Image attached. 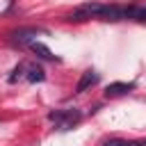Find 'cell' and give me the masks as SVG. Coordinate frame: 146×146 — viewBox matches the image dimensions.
<instances>
[{
  "label": "cell",
  "instance_id": "30bf717a",
  "mask_svg": "<svg viewBox=\"0 0 146 146\" xmlns=\"http://www.w3.org/2000/svg\"><path fill=\"white\" fill-rule=\"evenodd\" d=\"M125 146H146V139H135V141H125Z\"/></svg>",
  "mask_w": 146,
  "mask_h": 146
},
{
  "label": "cell",
  "instance_id": "52a82bcc",
  "mask_svg": "<svg viewBox=\"0 0 146 146\" xmlns=\"http://www.w3.org/2000/svg\"><path fill=\"white\" fill-rule=\"evenodd\" d=\"M30 82H43L46 80V71L36 64H27V75H25Z\"/></svg>",
  "mask_w": 146,
  "mask_h": 146
},
{
  "label": "cell",
  "instance_id": "5b68a950",
  "mask_svg": "<svg viewBox=\"0 0 146 146\" xmlns=\"http://www.w3.org/2000/svg\"><path fill=\"white\" fill-rule=\"evenodd\" d=\"M30 48H32V52H34L36 57H41V59H48V62H55V59H57V57L50 52V48H48L46 43H41V41H32Z\"/></svg>",
  "mask_w": 146,
  "mask_h": 146
},
{
  "label": "cell",
  "instance_id": "3957f363",
  "mask_svg": "<svg viewBox=\"0 0 146 146\" xmlns=\"http://www.w3.org/2000/svg\"><path fill=\"white\" fill-rule=\"evenodd\" d=\"M135 89L132 82H112L105 87V96L107 98H116V96H123V94H130Z\"/></svg>",
  "mask_w": 146,
  "mask_h": 146
},
{
  "label": "cell",
  "instance_id": "9c48e42d",
  "mask_svg": "<svg viewBox=\"0 0 146 146\" xmlns=\"http://www.w3.org/2000/svg\"><path fill=\"white\" fill-rule=\"evenodd\" d=\"M103 146H125V141L123 139H107Z\"/></svg>",
  "mask_w": 146,
  "mask_h": 146
},
{
  "label": "cell",
  "instance_id": "277c9868",
  "mask_svg": "<svg viewBox=\"0 0 146 146\" xmlns=\"http://www.w3.org/2000/svg\"><path fill=\"white\" fill-rule=\"evenodd\" d=\"M98 82V73L96 71H84L82 73V78L78 80V84H75V94H82V91H87L89 87H94Z\"/></svg>",
  "mask_w": 146,
  "mask_h": 146
},
{
  "label": "cell",
  "instance_id": "6da1fadb",
  "mask_svg": "<svg viewBox=\"0 0 146 146\" xmlns=\"http://www.w3.org/2000/svg\"><path fill=\"white\" fill-rule=\"evenodd\" d=\"M48 119L57 125V130H71L82 119V114H80V110L71 107V110H55V112L48 114Z\"/></svg>",
  "mask_w": 146,
  "mask_h": 146
},
{
  "label": "cell",
  "instance_id": "8992f818",
  "mask_svg": "<svg viewBox=\"0 0 146 146\" xmlns=\"http://www.w3.org/2000/svg\"><path fill=\"white\" fill-rule=\"evenodd\" d=\"M41 30H34V27H30V30H16V32H11V36H14V41H21V43H32V41H36L34 36L39 34Z\"/></svg>",
  "mask_w": 146,
  "mask_h": 146
},
{
  "label": "cell",
  "instance_id": "ba28073f",
  "mask_svg": "<svg viewBox=\"0 0 146 146\" xmlns=\"http://www.w3.org/2000/svg\"><path fill=\"white\" fill-rule=\"evenodd\" d=\"M25 71H27V64H18V66L11 71V75H9V82H16V80H21V78L25 75Z\"/></svg>",
  "mask_w": 146,
  "mask_h": 146
},
{
  "label": "cell",
  "instance_id": "7a4b0ae2",
  "mask_svg": "<svg viewBox=\"0 0 146 146\" xmlns=\"http://www.w3.org/2000/svg\"><path fill=\"white\" fill-rule=\"evenodd\" d=\"M103 9H105V5H98V2H87V5H82V7H78L66 21H71V23H82V21H89V18H100V14H103Z\"/></svg>",
  "mask_w": 146,
  "mask_h": 146
}]
</instances>
